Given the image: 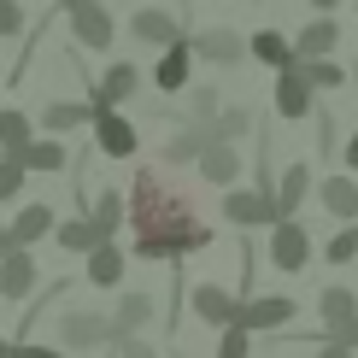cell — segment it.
I'll return each mask as SVG.
<instances>
[{"label": "cell", "mask_w": 358, "mask_h": 358, "mask_svg": "<svg viewBox=\"0 0 358 358\" xmlns=\"http://www.w3.org/2000/svg\"><path fill=\"white\" fill-rule=\"evenodd\" d=\"M335 48H341V24L329 12H317V18L300 24V36H294V53L300 59H317V53H335Z\"/></svg>", "instance_id": "7402d4cb"}, {"label": "cell", "mask_w": 358, "mask_h": 358, "mask_svg": "<svg viewBox=\"0 0 358 358\" xmlns=\"http://www.w3.org/2000/svg\"><path fill=\"white\" fill-rule=\"evenodd\" d=\"M217 358H252V329H241V323H223Z\"/></svg>", "instance_id": "836d02e7"}, {"label": "cell", "mask_w": 358, "mask_h": 358, "mask_svg": "<svg viewBox=\"0 0 358 358\" xmlns=\"http://www.w3.org/2000/svg\"><path fill=\"white\" fill-rule=\"evenodd\" d=\"M136 88H141V65H129V59H112L100 77H88V106H124Z\"/></svg>", "instance_id": "8fae6325"}, {"label": "cell", "mask_w": 358, "mask_h": 358, "mask_svg": "<svg viewBox=\"0 0 358 358\" xmlns=\"http://www.w3.org/2000/svg\"><path fill=\"white\" fill-rule=\"evenodd\" d=\"M194 77V41L188 36H176L171 48H159V65H153V88L159 94H182Z\"/></svg>", "instance_id": "7c38bea8"}, {"label": "cell", "mask_w": 358, "mask_h": 358, "mask_svg": "<svg viewBox=\"0 0 358 358\" xmlns=\"http://www.w3.org/2000/svg\"><path fill=\"white\" fill-rule=\"evenodd\" d=\"M217 106H223V100H217V88H212V83H200V88L188 94V117H200V124H212Z\"/></svg>", "instance_id": "e575fe53"}, {"label": "cell", "mask_w": 358, "mask_h": 358, "mask_svg": "<svg viewBox=\"0 0 358 358\" xmlns=\"http://www.w3.org/2000/svg\"><path fill=\"white\" fill-rule=\"evenodd\" d=\"M88 223L100 229V241H112V235L124 229V194H117V188H100L94 200H88Z\"/></svg>", "instance_id": "4316f807"}, {"label": "cell", "mask_w": 358, "mask_h": 358, "mask_svg": "<svg viewBox=\"0 0 358 358\" xmlns=\"http://www.w3.org/2000/svg\"><path fill=\"white\" fill-rule=\"evenodd\" d=\"M59 6H65V24H71V41H77V48L106 53L117 41V24H112L106 0H59Z\"/></svg>", "instance_id": "7a4b0ae2"}, {"label": "cell", "mask_w": 358, "mask_h": 358, "mask_svg": "<svg viewBox=\"0 0 358 358\" xmlns=\"http://www.w3.org/2000/svg\"><path fill=\"white\" fill-rule=\"evenodd\" d=\"M294 306L288 294H247L241 306H235V323H241V329H252V335H282L294 323Z\"/></svg>", "instance_id": "8992f818"}, {"label": "cell", "mask_w": 358, "mask_h": 358, "mask_svg": "<svg viewBox=\"0 0 358 358\" xmlns=\"http://www.w3.org/2000/svg\"><path fill=\"white\" fill-rule=\"evenodd\" d=\"M235 294L229 288H217V282H200V288H188V311L200 323H212V329H223V323H235Z\"/></svg>", "instance_id": "2e32d148"}, {"label": "cell", "mask_w": 358, "mask_h": 358, "mask_svg": "<svg viewBox=\"0 0 358 358\" xmlns=\"http://www.w3.org/2000/svg\"><path fill=\"white\" fill-rule=\"evenodd\" d=\"M300 71H306V83L317 88V94H341V83L352 77V71H341V59H335V53H317V59H300Z\"/></svg>", "instance_id": "83f0119b"}, {"label": "cell", "mask_w": 358, "mask_h": 358, "mask_svg": "<svg viewBox=\"0 0 358 358\" xmlns=\"http://www.w3.org/2000/svg\"><path fill=\"white\" fill-rule=\"evenodd\" d=\"M0 358H12V341H6V335H0Z\"/></svg>", "instance_id": "7bdbcfd3"}, {"label": "cell", "mask_w": 358, "mask_h": 358, "mask_svg": "<svg viewBox=\"0 0 358 358\" xmlns=\"http://www.w3.org/2000/svg\"><path fill=\"white\" fill-rule=\"evenodd\" d=\"M153 294H136V288H129V294H117V306H112V329L117 335H136V329H147V323H153Z\"/></svg>", "instance_id": "603a6c76"}, {"label": "cell", "mask_w": 358, "mask_h": 358, "mask_svg": "<svg viewBox=\"0 0 358 358\" xmlns=\"http://www.w3.org/2000/svg\"><path fill=\"white\" fill-rule=\"evenodd\" d=\"M53 241L65 247V252H88V247L100 241V229L88 223V212H83V217H59V223H53Z\"/></svg>", "instance_id": "f546056e"}, {"label": "cell", "mask_w": 358, "mask_h": 358, "mask_svg": "<svg viewBox=\"0 0 358 358\" xmlns=\"http://www.w3.org/2000/svg\"><path fill=\"white\" fill-rule=\"evenodd\" d=\"M12 358H65V347H41V341H12Z\"/></svg>", "instance_id": "74e56055"}, {"label": "cell", "mask_w": 358, "mask_h": 358, "mask_svg": "<svg viewBox=\"0 0 358 358\" xmlns=\"http://www.w3.org/2000/svg\"><path fill=\"white\" fill-rule=\"evenodd\" d=\"M29 141H36V117H24L18 106H6V112H0V153L18 159Z\"/></svg>", "instance_id": "f1b7e54d"}, {"label": "cell", "mask_w": 358, "mask_h": 358, "mask_svg": "<svg viewBox=\"0 0 358 358\" xmlns=\"http://www.w3.org/2000/svg\"><path fill=\"white\" fill-rule=\"evenodd\" d=\"M88 129H94V153H106V159H136L141 153V129L117 106H94L88 112Z\"/></svg>", "instance_id": "277c9868"}, {"label": "cell", "mask_w": 358, "mask_h": 358, "mask_svg": "<svg viewBox=\"0 0 358 358\" xmlns=\"http://www.w3.org/2000/svg\"><path fill=\"white\" fill-rule=\"evenodd\" d=\"M317 317H323V335H341L358 317V294L347 288V282H329V288L317 294Z\"/></svg>", "instance_id": "d6986e66"}, {"label": "cell", "mask_w": 358, "mask_h": 358, "mask_svg": "<svg viewBox=\"0 0 358 358\" xmlns=\"http://www.w3.org/2000/svg\"><path fill=\"white\" fill-rule=\"evenodd\" d=\"M24 182H29V171H24L12 153H0V206H6V200H18V194H24Z\"/></svg>", "instance_id": "d6a6232c"}, {"label": "cell", "mask_w": 358, "mask_h": 358, "mask_svg": "<svg viewBox=\"0 0 358 358\" xmlns=\"http://www.w3.org/2000/svg\"><path fill=\"white\" fill-rule=\"evenodd\" d=\"M271 264H276L282 276H300L306 264H311V235H306L300 217H276L271 223Z\"/></svg>", "instance_id": "52a82bcc"}, {"label": "cell", "mask_w": 358, "mask_h": 358, "mask_svg": "<svg viewBox=\"0 0 358 358\" xmlns=\"http://www.w3.org/2000/svg\"><path fill=\"white\" fill-rule=\"evenodd\" d=\"M247 59H252V65H264V71L288 65V59H294V41H288V29H259V36L247 41Z\"/></svg>", "instance_id": "cb8c5ba5"}, {"label": "cell", "mask_w": 358, "mask_h": 358, "mask_svg": "<svg viewBox=\"0 0 358 358\" xmlns=\"http://www.w3.org/2000/svg\"><path fill=\"white\" fill-rule=\"evenodd\" d=\"M112 347H117V358H159V347H153L141 329H136V335H117Z\"/></svg>", "instance_id": "d590c367"}, {"label": "cell", "mask_w": 358, "mask_h": 358, "mask_svg": "<svg viewBox=\"0 0 358 358\" xmlns=\"http://www.w3.org/2000/svg\"><path fill=\"white\" fill-rule=\"evenodd\" d=\"M271 106H276V117H282V124H306V117L317 112V88L306 83V71H300V53H294L288 65H276Z\"/></svg>", "instance_id": "3957f363"}, {"label": "cell", "mask_w": 358, "mask_h": 358, "mask_svg": "<svg viewBox=\"0 0 358 358\" xmlns=\"http://www.w3.org/2000/svg\"><path fill=\"white\" fill-rule=\"evenodd\" d=\"M41 288V264L29 247H0V300H29Z\"/></svg>", "instance_id": "9c48e42d"}, {"label": "cell", "mask_w": 358, "mask_h": 358, "mask_svg": "<svg viewBox=\"0 0 358 358\" xmlns=\"http://www.w3.org/2000/svg\"><path fill=\"white\" fill-rule=\"evenodd\" d=\"M223 217L235 223V229H271L276 223V194L271 188H229L223 194Z\"/></svg>", "instance_id": "30bf717a"}, {"label": "cell", "mask_w": 358, "mask_h": 358, "mask_svg": "<svg viewBox=\"0 0 358 358\" xmlns=\"http://www.w3.org/2000/svg\"><path fill=\"white\" fill-rule=\"evenodd\" d=\"M323 259L329 264H352L358 259V223H341V229L329 235V247H323Z\"/></svg>", "instance_id": "1f68e13d"}, {"label": "cell", "mask_w": 358, "mask_h": 358, "mask_svg": "<svg viewBox=\"0 0 358 358\" xmlns=\"http://www.w3.org/2000/svg\"><path fill=\"white\" fill-rule=\"evenodd\" d=\"M335 341H347V347H352V352H358V317H352V323H347V329H341V335H335Z\"/></svg>", "instance_id": "ab89813d"}, {"label": "cell", "mask_w": 358, "mask_h": 358, "mask_svg": "<svg viewBox=\"0 0 358 358\" xmlns=\"http://www.w3.org/2000/svg\"><path fill=\"white\" fill-rule=\"evenodd\" d=\"M311 6H317V12H335V6H341V0H311Z\"/></svg>", "instance_id": "b9f144b4"}, {"label": "cell", "mask_w": 358, "mask_h": 358, "mask_svg": "<svg viewBox=\"0 0 358 358\" xmlns=\"http://www.w3.org/2000/svg\"><path fill=\"white\" fill-rule=\"evenodd\" d=\"M0 247H6V223H0Z\"/></svg>", "instance_id": "ee69618b"}, {"label": "cell", "mask_w": 358, "mask_h": 358, "mask_svg": "<svg viewBox=\"0 0 358 358\" xmlns=\"http://www.w3.org/2000/svg\"><path fill=\"white\" fill-rule=\"evenodd\" d=\"M276 217H300V206H306V194H311V165H300V159H294L288 171L276 176Z\"/></svg>", "instance_id": "ffe728a7"}, {"label": "cell", "mask_w": 358, "mask_h": 358, "mask_svg": "<svg viewBox=\"0 0 358 358\" xmlns=\"http://www.w3.org/2000/svg\"><path fill=\"white\" fill-rule=\"evenodd\" d=\"M24 36V0H0V41Z\"/></svg>", "instance_id": "8d00e7d4"}, {"label": "cell", "mask_w": 358, "mask_h": 358, "mask_svg": "<svg viewBox=\"0 0 358 358\" xmlns=\"http://www.w3.org/2000/svg\"><path fill=\"white\" fill-rule=\"evenodd\" d=\"M311 358H358V352L347 347V341H335V335H323V347L311 352Z\"/></svg>", "instance_id": "f35d334b"}, {"label": "cell", "mask_w": 358, "mask_h": 358, "mask_svg": "<svg viewBox=\"0 0 358 358\" xmlns=\"http://www.w3.org/2000/svg\"><path fill=\"white\" fill-rule=\"evenodd\" d=\"M88 100H48V106H41V129H48V136H71V129H83L88 124Z\"/></svg>", "instance_id": "d4e9b609"}, {"label": "cell", "mask_w": 358, "mask_h": 358, "mask_svg": "<svg viewBox=\"0 0 358 358\" xmlns=\"http://www.w3.org/2000/svg\"><path fill=\"white\" fill-rule=\"evenodd\" d=\"M194 171L212 188H235V176H241V141H206L200 159H194Z\"/></svg>", "instance_id": "4fadbf2b"}, {"label": "cell", "mask_w": 358, "mask_h": 358, "mask_svg": "<svg viewBox=\"0 0 358 358\" xmlns=\"http://www.w3.org/2000/svg\"><path fill=\"white\" fill-rule=\"evenodd\" d=\"M124 223L136 229V259H153V264H176L188 252L212 247V229L194 217L188 188H176L159 171H136L129 200H124Z\"/></svg>", "instance_id": "6da1fadb"}, {"label": "cell", "mask_w": 358, "mask_h": 358, "mask_svg": "<svg viewBox=\"0 0 358 358\" xmlns=\"http://www.w3.org/2000/svg\"><path fill=\"white\" fill-rule=\"evenodd\" d=\"M252 129V106H217L212 117V141H241Z\"/></svg>", "instance_id": "4dcf8cb0"}, {"label": "cell", "mask_w": 358, "mask_h": 358, "mask_svg": "<svg viewBox=\"0 0 358 358\" xmlns=\"http://www.w3.org/2000/svg\"><path fill=\"white\" fill-rule=\"evenodd\" d=\"M18 165L24 171H41V176H59V171L71 165V153H65V141H59V136H48V141H29L24 153H18Z\"/></svg>", "instance_id": "484cf974"}, {"label": "cell", "mask_w": 358, "mask_h": 358, "mask_svg": "<svg viewBox=\"0 0 358 358\" xmlns=\"http://www.w3.org/2000/svg\"><path fill=\"white\" fill-rule=\"evenodd\" d=\"M117 329H112V311H59V347L65 352H94V347H112Z\"/></svg>", "instance_id": "5b68a950"}, {"label": "cell", "mask_w": 358, "mask_h": 358, "mask_svg": "<svg viewBox=\"0 0 358 358\" xmlns=\"http://www.w3.org/2000/svg\"><path fill=\"white\" fill-rule=\"evenodd\" d=\"M347 171H358V136L347 141Z\"/></svg>", "instance_id": "60d3db41"}, {"label": "cell", "mask_w": 358, "mask_h": 358, "mask_svg": "<svg viewBox=\"0 0 358 358\" xmlns=\"http://www.w3.org/2000/svg\"><path fill=\"white\" fill-rule=\"evenodd\" d=\"M129 36L147 41V48H171L176 36H188V24L176 18V12H165V6H141L136 18H129Z\"/></svg>", "instance_id": "5bb4252c"}, {"label": "cell", "mask_w": 358, "mask_h": 358, "mask_svg": "<svg viewBox=\"0 0 358 358\" xmlns=\"http://www.w3.org/2000/svg\"><path fill=\"white\" fill-rule=\"evenodd\" d=\"M124 271H129V259L112 241H94V247L83 252V276L94 282V288H124Z\"/></svg>", "instance_id": "ac0fdd59"}, {"label": "cell", "mask_w": 358, "mask_h": 358, "mask_svg": "<svg viewBox=\"0 0 358 358\" xmlns=\"http://www.w3.org/2000/svg\"><path fill=\"white\" fill-rule=\"evenodd\" d=\"M53 206H41V200H29V206H18V217L6 223V247H36V241H48L53 235Z\"/></svg>", "instance_id": "9a60e30c"}, {"label": "cell", "mask_w": 358, "mask_h": 358, "mask_svg": "<svg viewBox=\"0 0 358 358\" xmlns=\"http://www.w3.org/2000/svg\"><path fill=\"white\" fill-rule=\"evenodd\" d=\"M317 188V200H323V212H329L335 223H358V182L347 171H335V176H323V182H311Z\"/></svg>", "instance_id": "e0dca14e"}, {"label": "cell", "mask_w": 358, "mask_h": 358, "mask_svg": "<svg viewBox=\"0 0 358 358\" xmlns=\"http://www.w3.org/2000/svg\"><path fill=\"white\" fill-rule=\"evenodd\" d=\"M206 141H212V124H200V117H182V129L165 141V153H159V159H165V165H194Z\"/></svg>", "instance_id": "44dd1931"}, {"label": "cell", "mask_w": 358, "mask_h": 358, "mask_svg": "<svg viewBox=\"0 0 358 358\" xmlns=\"http://www.w3.org/2000/svg\"><path fill=\"white\" fill-rule=\"evenodd\" d=\"M194 59L200 65H217V71H235L247 59V36L241 29H223V24H212V29H194Z\"/></svg>", "instance_id": "ba28073f"}]
</instances>
